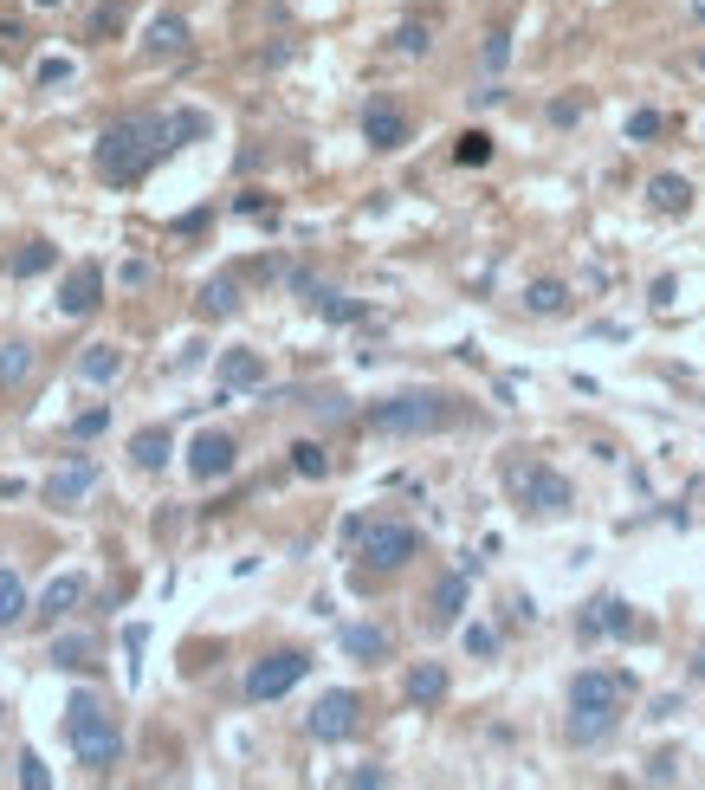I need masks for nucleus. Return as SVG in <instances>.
Wrapping results in <instances>:
<instances>
[{
  "label": "nucleus",
  "instance_id": "14",
  "mask_svg": "<svg viewBox=\"0 0 705 790\" xmlns=\"http://www.w3.org/2000/svg\"><path fill=\"white\" fill-rule=\"evenodd\" d=\"M91 486H98V460H72L65 473H52V480H46V499H52V506H78Z\"/></svg>",
  "mask_w": 705,
  "mask_h": 790
},
{
  "label": "nucleus",
  "instance_id": "36",
  "mask_svg": "<svg viewBox=\"0 0 705 790\" xmlns=\"http://www.w3.org/2000/svg\"><path fill=\"white\" fill-rule=\"evenodd\" d=\"M110 428V408H85V415L72 421V441H91V434H104Z\"/></svg>",
  "mask_w": 705,
  "mask_h": 790
},
{
  "label": "nucleus",
  "instance_id": "20",
  "mask_svg": "<svg viewBox=\"0 0 705 790\" xmlns=\"http://www.w3.org/2000/svg\"><path fill=\"white\" fill-rule=\"evenodd\" d=\"M343 655H350V661H382V655H389V629H376V622H350V629H343Z\"/></svg>",
  "mask_w": 705,
  "mask_h": 790
},
{
  "label": "nucleus",
  "instance_id": "6",
  "mask_svg": "<svg viewBox=\"0 0 705 790\" xmlns=\"http://www.w3.org/2000/svg\"><path fill=\"white\" fill-rule=\"evenodd\" d=\"M634 693L628 674H615V667H583V674L570 680V713H621Z\"/></svg>",
  "mask_w": 705,
  "mask_h": 790
},
{
  "label": "nucleus",
  "instance_id": "8",
  "mask_svg": "<svg viewBox=\"0 0 705 790\" xmlns=\"http://www.w3.org/2000/svg\"><path fill=\"white\" fill-rule=\"evenodd\" d=\"M356 713H363V700H356L350 687H330V693H317V706L304 713V732H311L317 745H337V739L356 732Z\"/></svg>",
  "mask_w": 705,
  "mask_h": 790
},
{
  "label": "nucleus",
  "instance_id": "18",
  "mask_svg": "<svg viewBox=\"0 0 705 790\" xmlns=\"http://www.w3.org/2000/svg\"><path fill=\"white\" fill-rule=\"evenodd\" d=\"M169 454H175V434H169V428H136V434H130V460H136L143 473H156Z\"/></svg>",
  "mask_w": 705,
  "mask_h": 790
},
{
  "label": "nucleus",
  "instance_id": "33",
  "mask_svg": "<svg viewBox=\"0 0 705 790\" xmlns=\"http://www.w3.org/2000/svg\"><path fill=\"white\" fill-rule=\"evenodd\" d=\"M317 311H324L330 324H356V318H363V305H356V298H343V292H317Z\"/></svg>",
  "mask_w": 705,
  "mask_h": 790
},
{
  "label": "nucleus",
  "instance_id": "7",
  "mask_svg": "<svg viewBox=\"0 0 705 790\" xmlns=\"http://www.w3.org/2000/svg\"><path fill=\"white\" fill-rule=\"evenodd\" d=\"M304 674H311V655H298V648H279V655H266V661L246 667V700H285V693H292Z\"/></svg>",
  "mask_w": 705,
  "mask_h": 790
},
{
  "label": "nucleus",
  "instance_id": "21",
  "mask_svg": "<svg viewBox=\"0 0 705 790\" xmlns=\"http://www.w3.org/2000/svg\"><path fill=\"white\" fill-rule=\"evenodd\" d=\"M195 305H201V318H233V311H240V279H233V272H220V279H207Z\"/></svg>",
  "mask_w": 705,
  "mask_h": 790
},
{
  "label": "nucleus",
  "instance_id": "28",
  "mask_svg": "<svg viewBox=\"0 0 705 790\" xmlns=\"http://www.w3.org/2000/svg\"><path fill=\"white\" fill-rule=\"evenodd\" d=\"M52 260H59V253H52V240H26V247L13 253V279H39Z\"/></svg>",
  "mask_w": 705,
  "mask_h": 790
},
{
  "label": "nucleus",
  "instance_id": "19",
  "mask_svg": "<svg viewBox=\"0 0 705 790\" xmlns=\"http://www.w3.org/2000/svg\"><path fill=\"white\" fill-rule=\"evenodd\" d=\"M524 311H537V318H563V311H570V285H563V279H531V285H524Z\"/></svg>",
  "mask_w": 705,
  "mask_h": 790
},
{
  "label": "nucleus",
  "instance_id": "45",
  "mask_svg": "<svg viewBox=\"0 0 705 790\" xmlns=\"http://www.w3.org/2000/svg\"><path fill=\"white\" fill-rule=\"evenodd\" d=\"M33 7H65V0H33Z\"/></svg>",
  "mask_w": 705,
  "mask_h": 790
},
{
  "label": "nucleus",
  "instance_id": "12",
  "mask_svg": "<svg viewBox=\"0 0 705 790\" xmlns=\"http://www.w3.org/2000/svg\"><path fill=\"white\" fill-rule=\"evenodd\" d=\"M143 52H149V59H182V52H188V20H182V13H156L149 33H143Z\"/></svg>",
  "mask_w": 705,
  "mask_h": 790
},
{
  "label": "nucleus",
  "instance_id": "22",
  "mask_svg": "<svg viewBox=\"0 0 705 790\" xmlns=\"http://www.w3.org/2000/svg\"><path fill=\"white\" fill-rule=\"evenodd\" d=\"M647 201H654V214H686L693 208V182H686V175H654V182H647Z\"/></svg>",
  "mask_w": 705,
  "mask_h": 790
},
{
  "label": "nucleus",
  "instance_id": "5",
  "mask_svg": "<svg viewBox=\"0 0 705 790\" xmlns=\"http://www.w3.org/2000/svg\"><path fill=\"white\" fill-rule=\"evenodd\" d=\"M414 551H421V531L408 519H369L363 538H356V557H369L376 570H402Z\"/></svg>",
  "mask_w": 705,
  "mask_h": 790
},
{
  "label": "nucleus",
  "instance_id": "1",
  "mask_svg": "<svg viewBox=\"0 0 705 790\" xmlns=\"http://www.w3.org/2000/svg\"><path fill=\"white\" fill-rule=\"evenodd\" d=\"M169 149V136H162V117H117L104 136H98V175L110 188H130L149 175V162Z\"/></svg>",
  "mask_w": 705,
  "mask_h": 790
},
{
  "label": "nucleus",
  "instance_id": "37",
  "mask_svg": "<svg viewBox=\"0 0 705 790\" xmlns=\"http://www.w3.org/2000/svg\"><path fill=\"white\" fill-rule=\"evenodd\" d=\"M395 46H402V52H427V46H434V33H427V20H408L402 33H395Z\"/></svg>",
  "mask_w": 705,
  "mask_h": 790
},
{
  "label": "nucleus",
  "instance_id": "15",
  "mask_svg": "<svg viewBox=\"0 0 705 790\" xmlns=\"http://www.w3.org/2000/svg\"><path fill=\"white\" fill-rule=\"evenodd\" d=\"M266 383V357H259V350H227V357H220V389H259Z\"/></svg>",
  "mask_w": 705,
  "mask_h": 790
},
{
  "label": "nucleus",
  "instance_id": "30",
  "mask_svg": "<svg viewBox=\"0 0 705 790\" xmlns=\"http://www.w3.org/2000/svg\"><path fill=\"white\" fill-rule=\"evenodd\" d=\"M20 616H26V583L13 577V570H0V629L20 622Z\"/></svg>",
  "mask_w": 705,
  "mask_h": 790
},
{
  "label": "nucleus",
  "instance_id": "4",
  "mask_svg": "<svg viewBox=\"0 0 705 790\" xmlns=\"http://www.w3.org/2000/svg\"><path fill=\"white\" fill-rule=\"evenodd\" d=\"M369 428L376 434H434L447 428V395H389V402L369 408Z\"/></svg>",
  "mask_w": 705,
  "mask_h": 790
},
{
  "label": "nucleus",
  "instance_id": "34",
  "mask_svg": "<svg viewBox=\"0 0 705 790\" xmlns=\"http://www.w3.org/2000/svg\"><path fill=\"white\" fill-rule=\"evenodd\" d=\"M479 65H486V72L499 78L505 65H511V33H486V46H479Z\"/></svg>",
  "mask_w": 705,
  "mask_h": 790
},
{
  "label": "nucleus",
  "instance_id": "9",
  "mask_svg": "<svg viewBox=\"0 0 705 790\" xmlns=\"http://www.w3.org/2000/svg\"><path fill=\"white\" fill-rule=\"evenodd\" d=\"M233 460H240V447H233V434H220V428H201L195 447H188V473H195L201 486L207 480H227Z\"/></svg>",
  "mask_w": 705,
  "mask_h": 790
},
{
  "label": "nucleus",
  "instance_id": "16",
  "mask_svg": "<svg viewBox=\"0 0 705 790\" xmlns=\"http://www.w3.org/2000/svg\"><path fill=\"white\" fill-rule=\"evenodd\" d=\"M583 635H589V642H596V635H634L628 603H621V596H602V603L583 616Z\"/></svg>",
  "mask_w": 705,
  "mask_h": 790
},
{
  "label": "nucleus",
  "instance_id": "44",
  "mask_svg": "<svg viewBox=\"0 0 705 790\" xmlns=\"http://www.w3.org/2000/svg\"><path fill=\"white\" fill-rule=\"evenodd\" d=\"M693 20H705V0H693Z\"/></svg>",
  "mask_w": 705,
  "mask_h": 790
},
{
  "label": "nucleus",
  "instance_id": "24",
  "mask_svg": "<svg viewBox=\"0 0 705 790\" xmlns=\"http://www.w3.org/2000/svg\"><path fill=\"white\" fill-rule=\"evenodd\" d=\"M78 603H85V577H52V583H46V596H39V616L59 622L65 609H78Z\"/></svg>",
  "mask_w": 705,
  "mask_h": 790
},
{
  "label": "nucleus",
  "instance_id": "23",
  "mask_svg": "<svg viewBox=\"0 0 705 790\" xmlns=\"http://www.w3.org/2000/svg\"><path fill=\"white\" fill-rule=\"evenodd\" d=\"M440 700H447V667H440V661H421L408 674V706H440Z\"/></svg>",
  "mask_w": 705,
  "mask_h": 790
},
{
  "label": "nucleus",
  "instance_id": "46",
  "mask_svg": "<svg viewBox=\"0 0 705 790\" xmlns=\"http://www.w3.org/2000/svg\"><path fill=\"white\" fill-rule=\"evenodd\" d=\"M699 72H705V46H699Z\"/></svg>",
  "mask_w": 705,
  "mask_h": 790
},
{
  "label": "nucleus",
  "instance_id": "40",
  "mask_svg": "<svg viewBox=\"0 0 705 790\" xmlns=\"http://www.w3.org/2000/svg\"><path fill=\"white\" fill-rule=\"evenodd\" d=\"M72 78V59H39V85H65Z\"/></svg>",
  "mask_w": 705,
  "mask_h": 790
},
{
  "label": "nucleus",
  "instance_id": "27",
  "mask_svg": "<svg viewBox=\"0 0 705 790\" xmlns=\"http://www.w3.org/2000/svg\"><path fill=\"white\" fill-rule=\"evenodd\" d=\"M621 726V713H570V745H602Z\"/></svg>",
  "mask_w": 705,
  "mask_h": 790
},
{
  "label": "nucleus",
  "instance_id": "32",
  "mask_svg": "<svg viewBox=\"0 0 705 790\" xmlns=\"http://www.w3.org/2000/svg\"><path fill=\"white\" fill-rule=\"evenodd\" d=\"M26 370H33V350H26V344H7V350H0V383H26Z\"/></svg>",
  "mask_w": 705,
  "mask_h": 790
},
{
  "label": "nucleus",
  "instance_id": "29",
  "mask_svg": "<svg viewBox=\"0 0 705 790\" xmlns=\"http://www.w3.org/2000/svg\"><path fill=\"white\" fill-rule=\"evenodd\" d=\"M292 473H304V480H324V473H330L324 441H298V447H292Z\"/></svg>",
  "mask_w": 705,
  "mask_h": 790
},
{
  "label": "nucleus",
  "instance_id": "31",
  "mask_svg": "<svg viewBox=\"0 0 705 790\" xmlns=\"http://www.w3.org/2000/svg\"><path fill=\"white\" fill-rule=\"evenodd\" d=\"M453 162H460V169H479V162H492V136H486V130H466L460 143H453Z\"/></svg>",
  "mask_w": 705,
  "mask_h": 790
},
{
  "label": "nucleus",
  "instance_id": "17",
  "mask_svg": "<svg viewBox=\"0 0 705 790\" xmlns=\"http://www.w3.org/2000/svg\"><path fill=\"white\" fill-rule=\"evenodd\" d=\"M78 376L85 383H98V389H110L123 376V350L117 344H85V357H78Z\"/></svg>",
  "mask_w": 705,
  "mask_h": 790
},
{
  "label": "nucleus",
  "instance_id": "42",
  "mask_svg": "<svg viewBox=\"0 0 705 790\" xmlns=\"http://www.w3.org/2000/svg\"><path fill=\"white\" fill-rule=\"evenodd\" d=\"M117 26H123V0H104L98 7V33H117Z\"/></svg>",
  "mask_w": 705,
  "mask_h": 790
},
{
  "label": "nucleus",
  "instance_id": "35",
  "mask_svg": "<svg viewBox=\"0 0 705 790\" xmlns=\"http://www.w3.org/2000/svg\"><path fill=\"white\" fill-rule=\"evenodd\" d=\"M460 642H466V655H479V661H486V655H499V635H492L486 622H473V629H466Z\"/></svg>",
  "mask_w": 705,
  "mask_h": 790
},
{
  "label": "nucleus",
  "instance_id": "41",
  "mask_svg": "<svg viewBox=\"0 0 705 790\" xmlns=\"http://www.w3.org/2000/svg\"><path fill=\"white\" fill-rule=\"evenodd\" d=\"M343 784H356V790H376V784H389V771H376V765H363V771H350Z\"/></svg>",
  "mask_w": 705,
  "mask_h": 790
},
{
  "label": "nucleus",
  "instance_id": "38",
  "mask_svg": "<svg viewBox=\"0 0 705 790\" xmlns=\"http://www.w3.org/2000/svg\"><path fill=\"white\" fill-rule=\"evenodd\" d=\"M660 136V111H634L628 117V143H654Z\"/></svg>",
  "mask_w": 705,
  "mask_h": 790
},
{
  "label": "nucleus",
  "instance_id": "26",
  "mask_svg": "<svg viewBox=\"0 0 705 790\" xmlns=\"http://www.w3.org/2000/svg\"><path fill=\"white\" fill-rule=\"evenodd\" d=\"M207 130H214V117H201V111H169V117H162V136H169V149H175V143H201Z\"/></svg>",
  "mask_w": 705,
  "mask_h": 790
},
{
  "label": "nucleus",
  "instance_id": "25",
  "mask_svg": "<svg viewBox=\"0 0 705 790\" xmlns=\"http://www.w3.org/2000/svg\"><path fill=\"white\" fill-rule=\"evenodd\" d=\"M52 661L78 674V667H91V661H98V642H91V635H72V629H65V635H52Z\"/></svg>",
  "mask_w": 705,
  "mask_h": 790
},
{
  "label": "nucleus",
  "instance_id": "3",
  "mask_svg": "<svg viewBox=\"0 0 705 790\" xmlns=\"http://www.w3.org/2000/svg\"><path fill=\"white\" fill-rule=\"evenodd\" d=\"M505 486H511V499H518L524 512H537V519H557V512L576 506V486L563 480L557 467H537V460H511Z\"/></svg>",
  "mask_w": 705,
  "mask_h": 790
},
{
  "label": "nucleus",
  "instance_id": "11",
  "mask_svg": "<svg viewBox=\"0 0 705 790\" xmlns=\"http://www.w3.org/2000/svg\"><path fill=\"white\" fill-rule=\"evenodd\" d=\"M363 143L369 149H402L408 143V117L402 111H395V104H369V111H363Z\"/></svg>",
  "mask_w": 705,
  "mask_h": 790
},
{
  "label": "nucleus",
  "instance_id": "43",
  "mask_svg": "<svg viewBox=\"0 0 705 790\" xmlns=\"http://www.w3.org/2000/svg\"><path fill=\"white\" fill-rule=\"evenodd\" d=\"M693 680H705V642L693 648Z\"/></svg>",
  "mask_w": 705,
  "mask_h": 790
},
{
  "label": "nucleus",
  "instance_id": "10",
  "mask_svg": "<svg viewBox=\"0 0 705 790\" xmlns=\"http://www.w3.org/2000/svg\"><path fill=\"white\" fill-rule=\"evenodd\" d=\"M98 298H104V272L98 266H72L65 272V285H59V311L65 318H91Z\"/></svg>",
  "mask_w": 705,
  "mask_h": 790
},
{
  "label": "nucleus",
  "instance_id": "13",
  "mask_svg": "<svg viewBox=\"0 0 705 790\" xmlns=\"http://www.w3.org/2000/svg\"><path fill=\"white\" fill-rule=\"evenodd\" d=\"M466 583H473V570H447V577L434 583V603H427V616H434V629H453L466 609Z\"/></svg>",
  "mask_w": 705,
  "mask_h": 790
},
{
  "label": "nucleus",
  "instance_id": "2",
  "mask_svg": "<svg viewBox=\"0 0 705 790\" xmlns=\"http://www.w3.org/2000/svg\"><path fill=\"white\" fill-rule=\"evenodd\" d=\"M65 732H72V752H78L85 771H110L123 758V739H117V726H110L98 693H72V700H65Z\"/></svg>",
  "mask_w": 705,
  "mask_h": 790
},
{
  "label": "nucleus",
  "instance_id": "39",
  "mask_svg": "<svg viewBox=\"0 0 705 790\" xmlns=\"http://www.w3.org/2000/svg\"><path fill=\"white\" fill-rule=\"evenodd\" d=\"M20 784H26V790H46V784H52V771L39 765L33 752H20Z\"/></svg>",
  "mask_w": 705,
  "mask_h": 790
}]
</instances>
